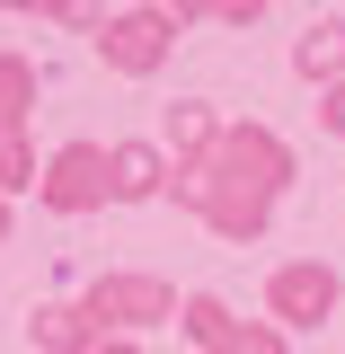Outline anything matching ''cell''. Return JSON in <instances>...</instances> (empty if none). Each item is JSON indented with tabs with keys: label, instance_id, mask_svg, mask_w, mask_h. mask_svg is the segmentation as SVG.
Wrapping results in <instances>:
<instances>
[{
	"label": "cell",
	"instance_id": "1",
	"mask_svg": "<svg viewBox=\"0 0 345 354\" xmlns=\"http://www.w3.org/2000/svg\"><path fill=\"white\" fill-rule=\"evenodd\" d=\"M283 186H292V151H283V133L230 124V133H221V151L204 160V221H213L221 239L248 248V239H265Z\"/></svg>",
	"mask_w": 345,
	"mask_h": 354
},
{
	"label": "cell",
	"instance_id": "2",
	"mask_svg": "<svg viewBox=\"0 0 345 354\" xmlns=\"http://www.w3.org/2000/svg\"><path fill=\"white\" fill-rule=\"evenodd\" d=\"M195 18H204V9H186V0H177V9H106L97 53H106V71H133V80H142V71L169 62V44L186 36Z\"/></svg>",
	"mask_w": 345,
	"mask_h": 354
},
{
	"label": "cell",
	"instance_id": "3",
	"mask_svg": "<svg viewBox=\"0 0 345 354\" xmlns=\"http://www.w3.org/2000/svg\"><path fill=\"white\" fill-rule=\"evenodd\" d=\"M80 310H88V328L97 337H133V328H160V319H177V283H160V274H97L80 292Z\"/></svg>",
	"mask_w": 345,
	"mask_h": 354
},
{
	"label": "cell",
	"instance_id": "4",
	"mask_svg": "<svg viewBox=\"0 0 345 354\" xmlns=\"http://www.w3.org/2000/svg\"><path fill=\"white\" fill-rule=\"evenodd\" d=\"M36 195L53 213H97V204H106V151H97V142H62V151L44 160Z\"/></svg>",
	"mask_w": 345,
	"mask_h": 354
},
{
	"label": "cell",
	"instance_id": "5",
	"mask_svg": "<svg viewBox=\"0 0 345 354\" xmlns=\"http://www.w3.org/2000/svg\"><path fill=\"white\" fill-rule=\"evenodd\" d=\"M265 310H274V328H319V319L337 310V266H319V257L274 266V283H265Z\"/></svg>",
	"mask_w": 345,
	"mask_h": 354
},
{
	"label": "cell",
	"instance_id": "6",
	"mask_svg": "<svg viewBox=\"0 0 345 354\" xmlns=\"http://www.w3.org/2000/svg\"><path fill=\"white\" fill-rule=\"evenodd\" d=\"M169 177H177V160L160 151V142H115V151H106V195H115V204L169 195Z\"/></svg>",
	"mask_w": 345,
	"mask_h": 354
},
{
	"label": "cell",
	"instance_id": "7",
	"mask_svg": "<svg viewBox=\"0 0 345 354\" xmlns=\"http://www.w3.org/2000/svg\"><path fill=\"white\" fill-rule=\"evenodd\" d=\"M160 133H169L177 169H204V160L221 151V133H230V124H221V115L204 106V97H177V106H169V124H160Z\"/></svg>",
	"mask_w": 345,
	"mask_h": 354
},
{
	"label": "cell",
	"instance_id": "8",
	"mask_svg": "<svg viewBox=\"0 0 345 354\" xmlns=\"http://www.w3.org/2000/svg\"><path fill=\"white\" fill-rule=\"evenodd\" d=\"M27 337H36V354H97V346H106V337L88 328L80 301H44L36 319H27Z\"/></svg>",
	"mask_w": 345,
	"mask_h": 354
},
{
	"label": "cell",
	"instance_id": "9",
	"mask_svg": "<svg viewBox=\"0 0 345 354\" xmlns=\"http://www.w3.org/2000/svg\"><path fill=\"white\" fill-rule=\"evenodd\" d=\"M292 71H301V80H328V88L345 80V18H337V9L301 27V44H292Z\"/></svg>",
	"mask_w": 345,
	"mask_h": 354
},
{
	"label": "cell",
	"instance_id": "10",
	"mask_svg": "<svg viewBox=\"0 0 345 354\" xmlns=\"http://www.w3.org/2000/svg\"><path fill=\"white\" fill-rule=\"evenodd\" d=\"M36 115V62L27 53H0V133H18Z\"/></svg>",
	"mask_w": 345,
	"mask_h": 354
},
{
	"label": "cell",
	"instance_id": "11",
	"mask_svg": "<svg viewBox=\"0 0 345 354\" xmlns=\"http://www.w3.org/2000/svg\"><path fill=\"white\" fill-rule=\"evenodd\" d=\"M177 328H186L195 346L213 354L221 337H230V301H221V292H186V310H177Z\"/></svg>",
	"mask_w": 345,
	"mask_h": 354
},
{
	"label": "cell",
	"instance_id": "12",
	"mask_svg": "<svg viewBox=\"0 0 345 354\" xmlns=\"http://www.w3.org/2000/svg\"><path fill=\"white\" fill-rule=\"evenodd\" d=\"M36 151H27V133H0V195H18V186H36Z\"/></svg>",
	"mask_w": 345,
	"mask_h": 354
},
{
	"label": "cell",
	"instance_id": "13",
	"mask_svg": "<svg viewBox=\"0 0 345 354\" xmlns=\"http://www.w3.org/2000/svg\"><path fill=\"white\" fill-rule=\"evenodd\" d=\"M213 354H283V328H257V319H230V337Z\"/></svg>",
	"mask_w": 345,
	"mask_h": 354
},
{
	"label": "cell",
	"instance_id": "14",
	"mask_svg": "<svg viewBox=\"0 0 345 354\" xmlns=\"http://www.w3.org/2000/svg\"><path fill=\"white\" fill-rule=\"evenodd\" d=\"M204 18H221V27H257L265 9H257V0H221V9H204Z\"/></svg>",
	"mask_w": 345,
	"mask_h": 354
},
{
	"label": "cell",
	"instance_id": "15",
	"mask_svg": "<svg viewBox=\"0 0 345 354\" xmlns=\"http://www.w3.org/2000/svg\"><path fill=\"white\" fill-rule=\"evenodd\" d=\"M319 124H328V133H345V80L328 88V97H319Z\"/></svg>",
	"mask_w": 345,
	"mask_h": 354
},
{
	"label": "cell",
	"instance_id": "16",
	"mask_svg": "<svg viewBox=\"0 0 345 354\" xmlns=\"http://www.w3.org/2000/svg\"><path fill=\"white\" fill-rule=\"evenodd\" d=\"M97 354H142V346H133V337H106V346H97Z\"/></svg>",
	"mask_w": 345,
	"mask_h": 354
},
{
	"label": "cell",
	"instance_id": "17",
	"mask_svg": "<svg viewBox=\"0 0 345 354\" xmlns=\"http://www.w3.org/2000/svg\"><path fill=\"white\" fill-rule=\"evenodd\" d=\"M0 239H9V204H0Z\"/></svg>",
	"mask_w": 345,
	"mask_h": 354
}]
</instances>
